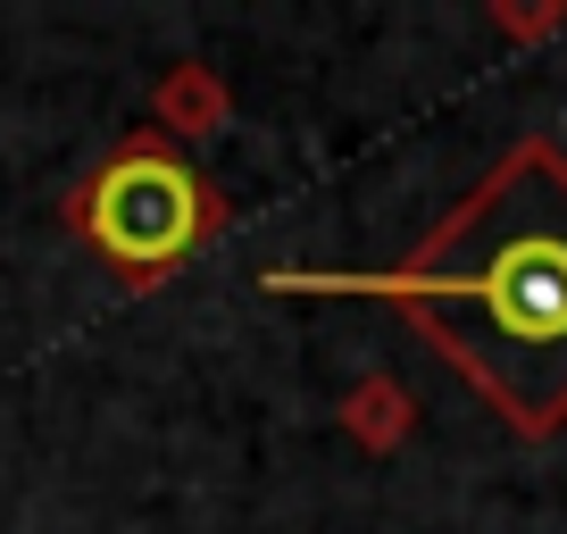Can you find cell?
Listing matches in <instances>:
<instances>
[{
  "label": "cell",
  "instance_id": "1",
  "mask_svg": "<svg viewBox=\"0 0 567 534\" xmlns=\"http://www.w3.org/2000/svg\"><path fill=\"white\" fill-rule=\"evenodd\" d=\"M267 292L392 301L509 434L567 427V151L509 143L392 267H267Z\"/></svg>",
  "mask_w": 567,
  "mask_h": 534
},
{
  "label": "cell",
  "instance_id": "2",
  "mask_svg": "<svg viewBox=\"0 0 567 534\" xmlns=\"http://www.w3.org/2000/svg\"><path fill=\"white\" fill-rule=\"evenodd\" d=\"M68 226L117 267L125 285H167L200 243L226 234L217 184L184 160L167 134H125L68 201Z\"/></svg>",
  "mask_w": 567,
  "mask_h": 534
},
{
  "label": "cell",
  "instance_id": "3",
  "mask_svg": "<svg viewBox=\"0 0 567 534\" xmlns=\"http://www.w3.org/2000/svg\"><path fill=\"white\" fill-rule=\"evenodd\" d=\"M226 125H234L226 75H209L200 59H176V68L159 75V92H151V134H167L176 151H193V143H217Z\"/></svg>",
  "mask_w": 567,
  "mask_h": 534
},
{
  "label": "cell",
  "instance_id": "4",
  "mask_svg": "<svg viewBox=\"0 0 567 534\" xmlns=\"http://www.w3.org/2000/svg\"><path fill=\"white\" fill-rule=\"evenodd\" d=\"M334 418H342V434H351L359 451H375V460H384V451H401L409 434H417V401H409V392L392 384L384 368L359 376V384L342 392V410H334Z\"/></svg>",
  "mask_w": 567,
  "mask_h": 534
},
{
  "label": "cell",
  "instance_id": "5",
  "mask_svg": "<svg viewBox=\"0 0 567 534\" xmlns=\"http://www.w3.org/2000/svg\"><path fill=\"white\" fill-rule=\"evenodd\" d=\"M484 18H493L501 34H517V42H543V34H559V25H567V9H509V0H493Z\"/></svg>",
  "mask_w": 567,
  "mask_h": 534
}]
</instances>
